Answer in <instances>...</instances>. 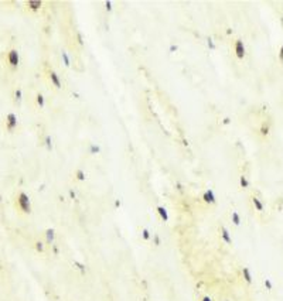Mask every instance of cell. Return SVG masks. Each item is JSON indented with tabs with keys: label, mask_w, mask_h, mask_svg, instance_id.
Here are the masks:
<instances>
[{
	"label": "cell",
	"mask_w": 283,
	"mask_h": 301,
	"mask_svg": "<svg viewBox=\"0 0 283 301\" xmlns=\"http://www.w3.org/2000/svg\"><path fill=\"white\" fill-rule=\"evenodd\" d=\"M74 264H75V266L78 267V270L82 273V274H85V271H86V269H85V266H84V264H82V263H79V261H76V260L74 261Z\"/></svg>",
	"instance_id": "603a6c76"
},
{
	"label": "cell",
	"mask_w": 283,
	"mask_h": 301,
	"mask_svg": "<svg viewBox=\"0 0 283 301\" xmlns=\"http://www.w3.org/2000/svg\"><path fill=\"white\" fill-rule=\"evenodd\" d=\"M51 246H53V250H54V255H55V256H57V255H58V247H57V246H55V245H51Z\"/></svg>",
	"instance_id": "f546056e"
},
{
	"label": "cell",
	"mask_w": 283,
	"mask_h": 301,
	"mask_svg": "<svg viewBox=\"0 0 283 301\" xmlns=\"http://www.w3.org/2000/svg\"><path fill=\"white\" fill-rule=\"evenodd\" d=\"M45 238H47V243L48 245H53L54 242V238H55V232H54V229H47L45 230Z\"/></svg>",
	"instance_id": "30bf717a"
},
{
	"label": "cell",
	"mask_w": 283,
	"mask_h": 301,
	"mask_svg": "<svg viewBox=\"0 0 283 301\" xmlns=\"http://www.w3.org/2000/svg\"><path fill=\"white\" fill-rule=\"evenodd\" d=\"M4 123H6V129H7L8 132H13L14 129L17 127L19 120H17V116L14 113H8L7 116H6V119H4Z\"/></svg>",
	"instance_id": "3957f363"
},
{
	"label": "cell",
	"mask_w": 283,
	"mask_h": 301,
	"mask_svg": "<svg viewBox=\"0 0 283 301\" xmlns=\"http://www.w3.org/2000/svg\"><path fill=\"white\" fill-rule=\"evenodd\" d=\"M3 201V196H2V194H0V202H2Z\"/></svg>",
	"instance_id": "74e56055"
},
{
	"label": "cell",
	"mask_w": 283,
	"mask_h": 301,
	"mask_svg": "<svg viewBox=\"0 0 283 301\" xmlns=\"http://www.w3.org/2000/svg\"><path fill=\"white\" fill-rule=\"evenodd\" d=\"M16 207L19 208V211L21 213H31V201H30V196L27 195L25 192H19L16 196Z\"/></svg>",
	"instance_id": "6da1fadb"
},
{
	"label": "cell",
	"mask_w": 283,
	"mask_h": 301,
	"mask_svg": "<svg viewBox=\"0 0 283 301\" xmlns=\"http://www.w3.org/2000/svg\"><path fill=\"white\" fill-rule=\"evenodd\" d=\"M115 207H116V208L120 207V201H115Z\"/></svg>",
	"instance_id": "d590c367"
},
{
	"label": "cell",
	"mask_w": 283,
	"mask_h": 301,
	"mask_svg": "<svg viewBox=\"0 0 283 301\" xmlns=\"http://www.w3.org/2000/svg\"><path fill=\"white\" fill-rule=\"evenodd\" d=\"M76 38H78L79 46H82V44H84V40H82V34H81V33H78V34H76Z\"/></svg>",
	"instance_id": "f1b7e54d"
},
{
	"label": "cell",
	"mask_w": 283,
	"mask_h": 301,
	"mask_svg": "<svg viewBox=\"0 0 283 301\" xmlns=\"http://www.w3.org/2000/svg\"><path fill=\"white\" fill-rule=\"evenodd\" d=\"M207 44H208V47L211 50H215V44H214V41H212L211 38H208V43H207Z\"/></svg>",
	"instance_id": "83f0119b"
},
{
	"label": "cell",
	"mask_w": 283,
	"mask_h": 301,
	"mask_svg": "<svg viewBox=\"0 0 283 301\" xmlns=\"http://www.w3.org/2000/svg\"><path fill=\"white\" fill-rule=\"evenodd\" d=\"M203 301H212V300H211L209 297H204V298H203Z\"/></svg>",
	"instance_id": "8d00e7d4"
},
{
	"label": "cell",
	"mask_w": 283,
	"mask_h": 301,
	"mask_svg": "<svg viewBox=\"0 0 283 301\" xmlns=\"http://www.w3.org/2000/svg\"><path fill=\"white\" fill-rule=\"evenodd\" d=\"M105 7H106L108 12H110L112 10V2H105Z\"/></svg>",
	"instance_id": "4316f807"
},
{
	"label": "cell",
	"mask_w": 283,
	"mask_h": 301,
	"mask_svg": "<svg viewBox=\"0 0 283 301\" xmlns=\"http://www.w3.org/2000/svg\"><path fill=\"white\" fill-rule=\"evenodd\" d=\"M75 177L79 181H85V171L82 170V168H78V170L75 171Z\"/></svg>",
	"instance_id": "2e32d148"
},
{
	"label": "cell",
	"mask_w": 283,
	"mask_h": 301,
	"mask_svg": "<svg viewBox=\"0 0 283 301\" xmlns=\"http://www.w3.org/2000/svg\"><path fill=\"white\" fill-rule=\"evenodd\" d=\"M170 51H177V46H171L170 47Z\"/></svg>",
	"instance_id": "e575fe53"
},
{
	"label": "cell",
	"mask_w": 283,
	"mask_h": 301,
	"mask_svg": "<svg viewBox=\"0 0 283 301\" xmlns=\"http://www.w3.org/2000/svg\"><path fill=\"white\" fill-rule=\"evenodd\" d=\"M229 122H231L229 117H225V119H224V125H229Z\"/></svg>",
	"instance_id": "836d02e7"
},
{
	"label": "cell",
	"mask_w": 283,
	"mask_h": 301,
	"mask_svg": "<svg viewBox=\"0 0 283 301\" xmlns=\"http://www.w3.org/2000/svg\"><path fill=\"white\" fill-rule=\"evenodd\" d=\"M153 242H154V245H156V246H160V245H161L160 236H158L157 233H154V235H153Z\"/></svg>",
	"instance_id": "d4e9b609"
},
{
	"label": "cell",
	"mask_w": 283,
	"mask_h": 301,
	"mask_svg": "<svg viewBox=\"0 0 283 301\" xmlns=\"http://www.w3.org/2000/svg\"><path fill=\"white\" fill-rule=\"evenodd\" d=\"M259 132H260V134H262L263 137H266L269 134V132H270V127H269V125L266 122H263L262 125H260V129H259Z\"/></svg>",
	"instance_id": "8fae6325"
},
{
	"label": "cell",
	"mask_w": 283,
	"mask_h": 301,
	"mask_svg": "<svg viewBox=\"0 0 283 301\" xmlns=\"http://www.w3.org/2000/svg\"><path fill=\"white\" fill-rule=\"evenodd\" d=\"M175 187H177V190H178V191H183V185H181L180 182H177V184H175Z\"/></svg>",
	"instance_id": "1f68e13d"
},
{
	"label": "cell",
	"mask_w": 283,
	"mask_h": 301,
	"mask_svg": "<svg viewBox=\"0 0 283 301\" xmlns=\"http://www.w3.org/2000/svg\"><path fill=\"white\" fill-rule=\"evenodd\" d=\"M157 212H158L160 218L163 219L164 222L169 221V215H167V211H166V208H164V207H157Z\"/></svg>",
	"instance_id": "7c38bea8"
},
{
	"label": "cell",
	"mask_w": 283,
	"mask_h": 301,
	"mask_svg": "<svg viewBox=\"0 0 283 301\" xmlns=\"http://www.w3.org/2000/svg\"><path fill=\"white\" fill-rule=\"evenodd\" d=\"M21 96H23L21 89L17 88L16 91H14V102H16L17 105H20V102H21Z\"/></svg>",
	"instance_id": "9a60e30c"
},
{
	"label": "cell",
	"mask_w": 283,
	"mask_h": 301,
	"mask_svg": "<svg viewBox=\"0 0 283 301\" xmlns=\"http://www.w3.org/2000/svg\"><path fill=\"white\" fill-rule=\"evenodd\" d=\"M89 151H91V154H98L99 151H101V147L96 146V144H91L89 146Z\"/></svg>",
	"instance_id": "7402d4cb"
},
{
	"label": "cell",
	"mask_w": 283,
	"mask_h": 301,
	"mask_svg": "<svg viewBox=\"0 0 283 301\" xmlns=\"http://www.w3.org/2000/svg\"><path fill=\"white\" fill-rule=\"evenodd\" d=\"M235 54H236V57L239 60H243V57H245V46H243L242 40L235 41Z\"/></svg>",
	"instance_id": "277c9868"
},
{
	"label": "cell",
	"mask_w": 283,
	"mask_h": 301,
	"mask_svg": "<svg viewBox=\"0 0 283 301\" xmlns=\"http://www.w3.org/2000/svg\"><path fill=\"white\" fill-rule=\"evenodd\" d=\"M279 58H280V60H283V46H282V48H280V52H279Z\"/></svg>",
	"instance_id": "d6a6232c"
},
{
	"label": "cell",
	"mask_w": 283,
	"mask_h": 301,
	"mask_svg": "<svg viewBox=\"0 0 283 301\" xmlns=\"http://www.w3.org/2000/svg\"><path fill=\"white\" fill-rule=\"evenodd\" d=\"M42 3L40 2V0H30V2H25V7H27L28 10H31V12H38L40 9H41Z\"/></svg>",
	"instance_id": "5b68a950"
},
{
	"label": "cell",
	"mask_w": 283,
	"mask_h": 301,
	"mask_svg": "<svg viewBox=\"0 0 283 301\" xmlns=\"http://www.w3.org/2000/svg\"><path fill=\"white\" fill-rule=\"evenodd\" d=\"M61 57H62V61H64V65L65 67H69L71 65V61H69V57H68V54L65 51L61 52Z\"/></svg>",
	"instance_id": "ac0fdd59"
},
{
	"label": "cell",
	"mask_w": 283,
	"mask_h": 301,
	"mask_svg": "<svg viewBox=\"0 0 283 301\" xmlns=\"http://www.w3.org/2000/svg\"><path fill=\"white\" fill-rule=\"evenodd\" d=\"M37 105L40 106V108H44V105H45V100H44V96H42L41 94H38L37 95Z\"/></svg>",
	"instance_id": "d6986e66"
},
{
	"label": "cell",
	"mask_w": 283,
	"mask_h": 301,
	"mask_svg": "<svg viewBox=\"0 0 283 301\" xmlns=\"http://www.w3.org/2000/svg\"><path fill=\"white\" fill-rule=\"evenodd\" d=\"M34 246H36V250H37L38 253H42V252H44V243H42V242L37 240L36 243H34Z\"/></svg>",
	"instance_id": "ffe728a7"
},
{
	"label": "cell",
	"mask_w": 283,
	"mask_h": 301,
	"mask_svg": "<svg viewBox=\"0 0 283 301\" xmlns=\"http://www.w3.org/2000/svg\"><path fill=\"white\" fill-rule=\"evenodd\" d=\"M242 274H243V278H245L246 283L251 284L252 283V274H251V271H249L248 267H243L242 269Z\"/></svg>",
	"instance_id": "4fadbf2b"
},
{
	"label": "cell",
	"mask_w": 283,
	"mask_h": 301,
	"mask_svg": "<svg viewBox=\"0 0 283 301\" xmlns=\"http://www.w3.org/2000/svg\"><path fill=\"white\" fill-rule=\"evenodd\" d=\"M265 286H266V288H268V290H272V288H273V286H272V281L269 280V278H265Z\"/></svg>",
	"instance_id": "484cf974"
},
{
	"label": "cell",
	"mask_w": 283,
	"mask_h": 301,
	"mask_svg": "<svg viewBox=\"0 0 283 301\" xmlns=\"http://www.w3.org/2000/svg\"><path fill=\"white\" fill-rule=\"evenodd\" d=\"M6 61H7V65L10 67L11 69H17V67H19V64H20L19 51H17V50H10V51H7V54H6Z\"/></svg>",
	"instance_id": "7a4b0ae2"
},
{
	"label": "cell",
	"mask_w": 283,
	"mask_h": 301,
	"mask_svg": "<svg viewBox=\"0 0 283 301\" xmlns=\"http://www.w3.org/2000/svg\"><path fill=\"white\" fill-rule=\"evenodd\" d=\"M252 204H253V207H255V209H256V211H259V212H262V211H263V202L260 201L258 196H253V198H252Z\"/></svg>",
	"instance_id": "9c48e42d"
},
{
	"label": "cell",
	"mask_w": 283,
	"mask_h": 301,
	"mask_svg": "<svg viewBox=\"0 0 283 301\" xmlns=\"http://www.w3.org/2000/svg\"><path fill=\"white\" fill-rule=\"evenodd\" d=\"M69 196H71V198H72V199H75V198H76V195H75V192H74V191H72V190H69Z\"/></svg>",
	"instance_id": "4dcf8cb0"
},
{
	"label": "cell",
	"mask_w": 283,
	"mask_h": 301,
	"mask_svg": "<svg viewBox=\"0 0 283 301\" xmlns=\"http://www.w3.org/2000/svg\"><path fill=\"white\" fill-rule=\"evenodd\" d=\"M221 238H222V240L225 242V243L232 245V238H231V235H229V230L226 229L225 226H221Z\"/></svg>",
	"instance_id": "52a82bcc"
},
{
	"label": "cell",
	"mask_w": 283,
	"mask_h": 301,
	"mask_svg": "<svg viewBox=\"0 0 283 301\" xmlns=\"http://www.w3.org/2000/svg\"><path fill=\"white\" fill-rule=\"evenodd\" d=\"M142 239H143V240H150V239H152V235H150V232L147 229L142 230Z\"/></svg>",
	"instance_id": "44dd1931"
},
{
	"label": "cell",
	"mask_w": 283,
	"mask_h": 301,
	"mask_svg": "<svg viewBox=\"0 0 283 301\" xmlns=\"http://www.w3.org/2000/svg\"><path fill=\"white\" fill-rule=\"evenodd\" d=\"M231 219H232V222H234V225L239 226V223H241V216H239V213H238L236 211H234V212L231 213Z\"/></svg>",
	"instance_id": "5bb4252c"
},
{
	"label": "cell",
	"mask_w": 283,
	"mask_h": 301,
	"mask_svg": "<svg viewBox=\"0 0 283 301\" xmlns=\"http://www.w3.org/2000/svg\"><path fill=\"white\" fill-rule=\"evenodd\" d=\"M203 199L207 202V204H215V195L211 190H207L203 195Z\"/></svg>",
	"instance_id": "ba28073f"
},
{
	"label": "cell",
	"mask_w": 283,
	"mask_h": 301,
	"mask_svg": "<svg viewBox=\"0 0 283 301\" xmlns=\"http://www.w3.org/2000/svg\"><path fill=\"white\" fill-rule=\"evenodd\" d=\"M45 146H47L48 150L53 148V139H51V136H45Z\"/></svg>",
	"instance_id": "cb8c5ba5"
},
{
	"label": "cell",
	"mask_w": 283,
	"mask_h": 301,
	"mask_svg": "<svg viewBox=\"0 0 283 301\" xmlns=\"http://www.w3.org/2000/svg\"><path fill=\"white\" fill-rule=\"evenodd\" d=\"M50 81H51V83H53L54 86H55L57 89H59L61 88V79H59V77H58V74H57L55 71H50Z\"/></svg>",
	"instance_id": "8992f818"
},
{
	"label": "cell",
	"mask_w": 283,
	"mask_h": 301,
	"mask_svg": "<svg viewBox=\"0 0 283 301\" xmlns=\"http://www.w3.org/2000/svg\"><path fill=\"white\" fill-rule=\"evenodd\" d=\"M239 184H241V187H242V188H248L249 187V181H248V178H246V175H241L239 177Z\"/></svg>",
	"instance_id": "e0dca14e"
}]
</instances>
